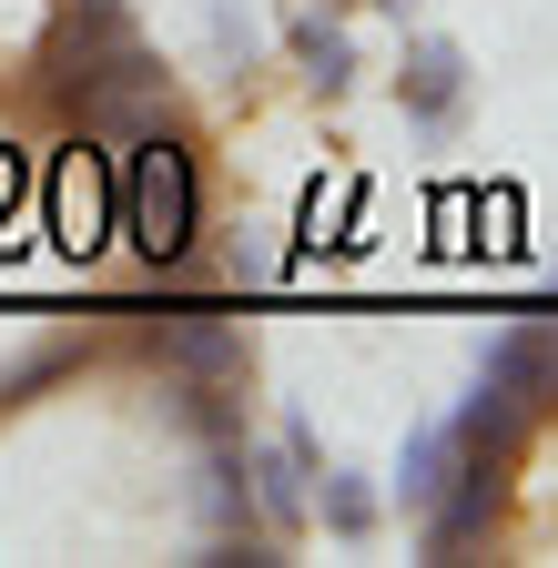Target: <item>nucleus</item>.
I'll return each instance as SVG.
<instances>
[{
  "label": "nucleus",
  "instance_id": "obj_2",
  "mask_svg": "<svg viewBox=\"0 0 558 568\" xmlns=\"http://www.w3.org/2000/svg\"><path fill=\"white\" fill-rule=\"evenodd\" d=\"M112 213H122V163H102V142L82 132L72 153L51 163V234H61V254H92Z\"/></svg>",
  "mask_w": 558,
  "mask_h": 568
},
{
  "label": "nucleus",
  "instance_id": "obj_8",
  "mask_svg": "<svg viewBox=\"0 0 558 568\" xmlns=\"http://www.w3.org/2000/svg\"><path fill=\"white\" fill-rule=\"evenodd\" d=\"M295 61H305L315 92H345V82H356V41H345L335 21H295Z\"/></svg>",
  "mask_w": 558,
  "mask_h": 568
},
{
  "label": "nucleus",
  "instance_id": "obj_6",
  "mask_svg": "<svg viewBox=\"0 0 558 568\" xmlns=\"http://www.w3.org/2000/svg\"><path fill=\"white\" fill-rule=\"evenodd\" d=\"M153 345L173 355L193 386H234V376H244V335H234V325H214V315H183V325H163Z\"/></svg>",
  "mask_w": 558,
  "mask_h": 568
},
{
  "label": "nucleus",
  "instance_id": "obj_10",
  "mask_svg": "<svg viewBox=\"0 0 558 568\" xmlns=\"http://www.w3.org/2000/svg\"><path fill=\"white\" fill-rule=\"evenodd\" d=\"M376 11H406V0H376Z\"/></svg>",
  "mask_w": 558,
  "mask_h": 568
},
{
  "label": "nucleus",
  "instance_id": "obj_1",
  "mask_svg": "<svg viewBox=\"0 0 558 568\" xmlns=\"http://www.w3.org/2000/svg\"><path fill=\"white\" fill-rule=\"evenodd\" d=\"M112 224L132 234V254H143L153 274H173L203 244V163L183 153L173 132H143L122 153V213H112Z\"/></svg>",
  "mask_w": 558,
  "mask_h": 568
},
{
  "label": "nucleus",
  "instance_id": "obj_9",
  "mask_svg": "<svg viewBox=\"0 0 558 568\" xmlns=\"http://www.w3.org/2000/svg\"><path fill=\"white\" fill-rule=\"evenodd\" d=\"M315 508H325V528H335V538H376V487H366V477L325 467V477H315Z\"/></svg>",
  "mask_w": 558,
  "mask_h": 568
},
{
  "label": "nucleus",
  "instance_id": "obj_5",
  "mask_svg": "<svg viewBox=\"0 0 558 568\" xmlns=\"http://www.w3.org/2000/svg\"><path fill=\"white\" fill-rule=\"evenodd\" d=\"M244 477H254V508H264V528H305V508H315V497H305V426H295V437L285 447H244Z\"/></svg>",
  "mask_w": 558,
  "mask_h": 568
},
{
  "label": "nucleus",
  "instance_id": "obj_7",
  "mask_svg": "<svg viewBox=\"0 0 558 568\" xmlns=\"http://www.w3.org/2000/svg\"><path fill=\"white\" fill-rule=\"evenodd\" d=\"M447 467H457V426L437 416V426H416V437H406V457H396V497H406V508H427V497L447 487Z\"/></svg>",
  "mask_w": 558,
  "mask_h": 568
},
{
  "label": "nucleus",
  "instance_id": "obj_3",
  "mask_svg": "<svg viewBox=\"0 0 558 568\" xmlns=\"http://www.w3.org/2000/svg\"><path fill=\"white\" fill-rule=\"evenodd\" d=\"M477 386H498V396H518L528 416H548V406H558V315H528V325H508L498 345H487Z\"/></svg>",
  "mask_w": 558,
  "mask_h": 568
},
{
  "label": "nucleus",
  "instance_id": "obj_4",
  "mask_svg": "<svg viewBox=\"0 0 558 568\" xmlns=\"http://www.w3.org/2000/svg\"><path fill=\"white\" fill-rule=\"evenodd\" d=\"M396 92H406V112L427 122V132H447L457 122V102H467V51L457 41H406V71H396Z\"/></svg>",
  "mask_w": 558,
  "mask_h": 568
}]
</instances>
